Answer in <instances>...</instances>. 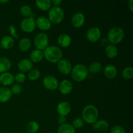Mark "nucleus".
Instances as JSON below:
<instances>
[{
    "label": "nucleus",
    "mask_w": 133,
    "mask_h": 133,
    "mask_svg": "<svg viewBox=\"0 0 133 133\" xmlns=\"http://www.w3.org/2000/svg\"><path fill=\"white\" fill-rule=\"evenodd\" d=\"M44 58L51 63H58L62 58V51L56 45H49L44 51Z\"/></svg>",
    "instance_id": "f257e3e1"
},
{
    "label": "nucleus",
    "mask_w": 133,
    "mask_h": 133,
    "mask_svg": "<svg viewBox=\"0 0 133 133\" xmlns=\"http://www.w3.org/2000/svg\"><path fill=\"white\" fill-rule=\"evenodd\" d=\"M81 115L84 122L88 124H94L98 119V109L94 105H88L83 108Z\"/></svg>",
    "instance_id": "f03ea898"
},
{
    "label": "nucleus",
    "mask_w": 133,
    "mask_h": 133,
    "mask_svg": "<svg viewBox=\"0 0 133 133\" xmlns=\"http://www.w3.org/2000/svg\"><path fill=\"white\" fill-rule=\"evenodd\" d=\"M71 74V77L75 81L81 82L88 77L89 71L88 67L86 65L78 64L72 67Z\"/></svg>",
    "instance_id": "7ed1b4c3"
},
{
    "label": "nucleus",
    "mask_w": 133,
    "mask_h": 133,
    "mask_svg": "<svg viewBox=\"0 0 133 133\" xmlns=\"http://www.w3.org/2000/svg\"><path fill=\"white\" fill-rule=\"evenodd\" d=\"M125 36L124 31L120 27L115 26L110 29L107 33V40L110 44H118L122 42Z\"/></svg>",
    "instance_id": "20e7f679"
},
{
    "label": "nucleus",
    "mask_w": 133,
    "mask_h": 133,
    "mask_svg": "<svg viewBox=\"0 0 133 133\" xmlns=\"http://www.w3.org/2000/svg\"><path fill=\"white\" fill-rule=\"evenodd\" d=\"M48 18L51 23L54 24L61 23L64 18V12L61 6H51L48 10Z\"/></svg>",
    "instance_id": "39448f33"
},
{
    "label": "nucleus",
    "mask_w": 133,
    "mask_h": 133,
    "mask_svg": "<svg viewBox=\"0 0 133 133\" xmlns=\"http://www.w3.org/2000/svg\"><path fill=\"white\" fill-rule=\"evenodd\" d=\"M49 39L45 32H40L37 34L34 38V44L36 49L44 51L49 46Z\"/></svg>",
    "instance_id": "423d86ee"
},
{
    "label": "nucleus",
    "mask_w": 133,
    "mask_h": 133,
    "mask_svg": "<svg viewBox=\"0 0 133 133\" xmlns=\"http://www.w3.org/2000/svg\"><path fill=\"white\" fill-rule=\"evenodd\" d=\"M20 28L23 32L26 33H31L33 32L36 28L35 19L34 18H25L20 23Z\"/></svg>",
    "instance_id": "0eeeda50"
},
{
    "label": "nucleus",
    "mask_w": 133,
    "mask_h": 133,
    "mask_svg": "<svg viewBox=\"0 0 133 133\" xmlns=\"http://www.w3.org/2000/svg\"><path fill=\"white\" fill-rule=\"evenodd\" d=\"M42 83L45 88H46L48 90L53 91L58 88L59 83L55 77L53 75H48L44 78Z\"/></svg>",
    "instance_id": "6e6552de"
},
{
    "label": "nucleus",
    "mask_w": 133,
    "mask_h": 133,
    "mask_svg": "<svg viewBox=\"0 0 133 133\" xmlns=\"http://www.w3.org/2000/svg\"><path fill=\"white\" fill-rule=\"evenodd\" d=\"M101 36V31L99 27H92L87 31V38L89 42L95 43L98 41Z\"/></svg>",
    "instance_id": "1a4fd4ad"
},
{
    "label": "nucleus",
    "mask_w": 133,
    "mask_h": 133,
    "mask_svg": "<svg viewBox=\"0 0 133 133\" xmlns=\"http://www.w3.org/2000/svg\"><path fill=\"white\" fill-rule=\"evenodd\" d=\"M35 23H36V27L43 31H48L51 27V23L50 21L47 17L44 16L38 17L35 20Z\"/></svg>",
    "instance_id": "9d476101"
},
{
    "label": "nucleus",
    "mask_w": 133,
    "mask_h": 133,
    "mask_svg": "<svg viewBox=\"0 0 133 133\" xmlns=\"http://www.w3.org/2000/svg\"><path fill=\"white\" fill-rule=\"evenodd\" d=\"M57 68L59 72L63 75H68L72 70V65L69 60L61 59L57 63Z\"/></svg>",
    "instance_id": "9b49d317"
},
{
    "label": "nucleus",
    "mask_w": 133,
    "mask_h": 133,
    "mask_svg": "<svg viewBox=\"0 0 133 133\" xmlns=\"http://www.w3.org/2000/svg\"><path fill=\"white\" fill-rule=\"evenodd\" d=\"M85 16L82 12H76L72 16L71 22L72 25L75 28H81L85 23Z\"/></svg>",
    "instance_id": "f8f14e48"
},
{
    "label": "nucleus",
    "mask_w": 133,
    "mask_h": 133,
    "mask_svg": "<svg viewBox=\"0 0 133 133\" xmlns=\"http://www.w3.org/2000/svg\"><path fill=\"white\" fill-rule=\"evenodd\" d=\"M73 88L74 86L72 83L68 79L62 80L61 83H58V89L59 92L63 95H67L71 93L73 90Z\"/></svg>",
    "instance_id": "ddd939ff"
},
{
    "label": "nucleus",
    "mask_w": 133,
    "mask_h": 133,
    "mask_svg": "<svg viewBox=\"0 0 133 133\" xmlns=\"http://www.w3.org/2000/svg\"><path fill=\"white\" fill-rule=\"evenodd\" d=\"M71 110V106L70 103L67 101H62L57 105V112L59 116L66 117L70 113Z\"/></svg>",
    "instance_id": "4468645a"
},
{
    "label": "nucleus",
    "mask_w": 133,
    "mask_h": 133,
    "mask_svg": "<svg viewBox=\"0 0 133 133\" xmlns=\"http://www.w3.org/2000/svg\"><path fill=\"white\" fill-rule=\"evenodd\" d=\"M14 82V76L10 72H5L0 74V83L3 87L12 85Z\"/></svg>",
    "instance_id": "2eb2a0df"
},
{
    "label": "nucleus",
    "mask_w": 133,
    "mask_h": 133,
    "mask_svg": "<svg viewBox=\"0 0 133 133\" xmlns=\"http://www.w3.org/2000/svg\"><path fill=\"white\" fill-rule=\"evenodd\" d=\"M103 74L107 79H114L118 75V70L114 65L107 64L103 68Z\"/></svg>",
    "instance_id": "dca6fc26"
},
{
    "label": "nucleus",
    "mask_w": 133,
    "mask_h": 133,
    "mask_svg": "<svg viewBox=\"0 0 133 133\" xmlns=\"http://www.w3.org/2000/svg\"><path fill=\"white\" fill-rule=\"evenodd\" d=\"M32 66L33 63L28 58H23L18 64V70L23 73L29 72L31 69H32Z\"/></svg>",
    "instance_id": "f3484780"
},
{
    "label": "nucleus",
    "mask_w": 133,
    "mask_h": 133,
    "mask_svg": "<svg viewBox=\"0 0 133 133\" xmlns=\"http://www.w3.org/2000/svg\"><path fill=\"white\" fill-rule=\"evenodd\" d=\"M72 39L69 35L66 33L61 34L57 38V42L61 48H66L70 46L71 44Z\"/></svg>",
    "instance_id": "a211bd4d"
},
{
    "label": "nucleus",
    "mask_w": 133,
    "mask_h": 133,
    "mask_svg": "<svg viewBox=\"0 0 133 133\" xmlns=\"http://www.w3.org/2000/svg\"><path fill=\"white\" fill-rule=\"evenodd\" d=\"M14 39L11 36L6 35L0 40V45L4 49H10L14 45Z\"/></svg>",
    "instance_id": "6ab92c4d"
},
{
    "label": "nucleus",
    "mask_w": 133,
    "mask_h": 133,
    "mask_svg": "<svg viewBox=\"0 0 133 133\" xmlns=\"http://www.w3.org/2000/svg\"><path fill=\"white\" fill-rule=\"evenodd\" d=\"M12 94L10 88L8 87H0V103H6L9 101L12 97Z\"/></svg>",
    "instance_id": "aec40b11"
},
{
    "label": "nucleus",
    "mask_w": 133,
    "mask_h": 133,
    "mask_svg": "<svg viewBox=\"0 0 133 133\" xmlns=\"http://www.w3.org/2000/svg\"><path fill=\"white\" fill-rule=\"evenodd\" d=\"M92 127L95 131H106L109 128V123L105 119H100L95 122L92 124Z\"/></svg>",
    "instance_id": "412c9836"
},
{
    "label": "nucleus",
    "mask_w": 133,
    "mask_h": 133,
    "mask_svg": "<svg viewBox=\"0 0 133 133\" xmlns=\"http://www.w3.org/2000/svg\"><path fill=\"white\" fill-rule=\"evenodd\" d=\"M105 52L108 58H114L118 56V49L116 45L110 44L105 47Z\"/></svg>",
    "instance_id": "4be33fe9"
},
{
    "label": "nucleus",
    "mask_w": 133,
    "mask_h": 133,
    "mask_svg": "<svg viewBox=\"0 0 133 133\" xmlns=\"http://www.w3.org/2000/svg\"><path fill=\"white\" fill-rule=\"evenodd\" d=\"M12 66L11 61L5 57H0V73L7 72Z\"/></svg>",
    "instance_id": "5701e85b"
},
{
    "label": "nucleus",
    "mask_w": 133,
    "mask_h": 133,
    "mask_svg": "<svg viewBox=\"0 0 133 133\" xmlns=\"http://www.w3.org/2000/svg\"><path fill=\"white\" fill-rule=\"evenodd\" d=\"M44 58V53L43 51L39 50V49H35L32 51L30 54V61L33 63H38L40 62V61H42Z\"/></svg>",
    "instance_id": "b1692460"
},
{
    "label": "nucleus",
    "mask_w": 133,
    "mask_h": 133,
    "mask_svg": "<svg viewBox=\"0 0 133 133\" xmlns=\"http://www.w3.org/2000/svg\"><path fill=\"white\" fill-rule=\"evenodd\" d=\"M36 6L42 11L49 10L52 6L50 0H36L35 1Z\"/></svg>",
    "instance_id": "393cba45"
},
{
    "label": "nucleus",
    "mask_w": 133,
    "mask_h": 133,
    "mask_svg": "<svg viewBox=\"0 0 133 133\" xmlns=\"http://www.w3.org/2000/svg\"><path fill=\"white\" fill-rule=\"evenodd\" d=\"M31 40L29 38L25 37L21 39L18 44L19 50L22 52H25L28 51L31 48Z\"/></svg>",
    "instance_id": "a878e982"
},
{
    "label": "nucleus",
    "mask_w": 133,
    "mask_h": 133,
    "mask_svg": "<svg viewBox=\"0 0 133 133\" xmlns=\"http://www.w3.org/2000/svg\"><path fill=\"white\" fill-rule=\"evenodd\" d=\"M76 130L70 123H64L60 125L57 129V133H75Z\"/></svg>",
    "instance_id": "bb28decb"
},
{
    "label": "nucleus",
    "mask_w": 133,
    "mask_h": 133,
    "mask_svg": "<svg viewBox=\"0 0 133 133\" xmlns=\"http://www.w3.org/2000/svg\"><path fill=\"white\" fill-rule=\"evenodd\" d=\"M102 64L99 62L95 61L90 64L89 67H88V71L92 74H97L101 72L102 70Z\"/></svg>",
    "instance_id": "cd10ccee"
},
{
    "label": "nucleus",
    "mask_w": 133,
    "mask_h": 133,
    "mask_svg": "<svg viewBox=\"0 0 133 133\" xmlns=\"http://www.w3.org/2000/svg\"><path fill=\"white\" fill-rule=\"evenodd\" d=\"M19 12H20L21 14L23 17H25V18H30V17H32V18H35V14H33L32 9L29 5H25L22 6L20 8V9H19Z\"/></svg>",
    "instance_id": "c85d7f7f"
},
{
    "label": "nucleus",
    "mask_w": 133,
    "mask_h": 133,
    "mask_svg": "<svg viewBox=\"0 0 133 133\" xmlns=\"http://www.w3.org/2000/svg\"><path fill=\"white\" fill-rule=\"evenodd\" d=\"M40 129V125L35 121L29 122L26 125V131L29 133H36Z\"/></svg>",
    "instance_id": "c756f323"
},
{
    "label": "nucleus",
    "mask_w": 133,
    "mask_h": 133,
    "mask_svg": "<svg viewBox=\"0 0 133 133\" xmlns=\"http://www.w3.org/2000/svg\"><path fill=\"white\" fill-rule=\"evenodd\" d=\"M40 71L38 69L32 68L27 73V77L30 81H36L40 78Z\"/></svg>",
    "instance_id": "7c9ffc66"
},
{
    "label": "nucleus",
    "mask_w": 133,
    "mask_h": 133,
    "mask_svg": "<svg viewBox=\"0 0 133 133\" xmlns=\"http://www.w3.org/2000/svg\"><path fill=\"white\" fill-rule=\"evenodd\" d=\"M122 77L126 80L131 79L133 77V68L131 66L125 68L122 72Z\"/></svg>",
    "instance_id": "2f4dec72"
},
{
    "label": "nucleus",
    "mask_w": 133,
    "mask_h": 133,
    "mask_svg": "<svg viewBox=\"0 0 133 133\" xmlns=\"http://www.w3.org/2000/svg\"><path fill=\"white\" fill-rule=\"evenodd\" d=\"M84 121L81 118H76L73 120L71 125L74 127L75 129H78L82 128L84 126Z\"/></svg>",
    "instance_id": "473e14b6"
},
{
    "label": "nucleus",
    "mask_w": 133,
    "mask_h": 133,
    "mask_svg": "<svg viewBox=\"0 0 133 133\" xmlns=\"http://www.w3.org/2000/svg\"><path fill=\"white\" fill-rule=\"evenodd\" d=\"M10 90L12 94L18 95L22 92V87L19 84H14L12 86Z\"/></svg>",
    "instance_id": "72a5a7b5"
},
{
    "label": "nucleus",
    "mask_w": 133,
    "mask_h": 133,
    "mask_svg": "<svg viewBox=\"0 0 133 133\" xmlns=\"http://www.w3.org/2000/svg\"><path fill=\"white\" fill-rule=\"evenodd\" d=\"M26 80V75L23 73H18L14 76V81L18 83H22Z\"/></svg>",
    "instance_id": "f704fd0d"
},
{
    "label": "nucleus",
    "mask_w": 133,
    "mask_h": 133,
    "mask_svg": "<svg viewBox=\"0 0 133 133\" xmlns=\"http://www.w3.org/2000/svg\"><path fill=\"white\" fill-rule=\"evenodd\" d=\"M110 133H126L125 130L121 125H114L110 129Z\"/></svg>",
    "instance_id": "c9c22d12"
},
{
    "label": "nucleus",
    "mask_w": 133,
    "mask_h": 133,
    "mask_svg": "<svg viewBox=\"0 0 133 133\" xmlns=\"http://www.w3.org/2000/svg\"><path fill=\"white\" fill-rule=\"evenodd\" d=\"M9 29H10V32H11V35H12V37L14 38V37H16L17 38V36H18V35L16 34V30H15V27H14V25H10V27H9Z\"/></svg>",
    "instance_id": "e433bc0d"
},
{
    "label": "nucleus",
    "mask_w": 133,
    "mask_h": 133,
    "mask_svg": "<svg viewBox=\"0 0 133 133\" xmlns=\"http://www.w3.org/2000/svg\"><path fill=\"white\" fill-rule=\"evenodd\" d=\"M51 2L52 5L54 6H59V5L62 3V0H52L51 1Z\"/></svg>",
    "instance_id": "4c0bfd02"
},
{
    "label": "nucleus",
    "mask_w": 133,
    "mask_h": 133,
    "mask_svg": "<svg viewBox=\"0 0 133 133\" xmlns=\"http://www.w3.org/2000/svg\"><path fill=\"white\" fill-rule=\"evenodd\" d=\"M66 117L65 116H59V118H58V123L61 125L64 124V123H66Z\"/></svg>",
    "instance_id": "58836bf2"
},
{
    "label": "nucleus",
    "mask_w": 133,
    "mask_h": 133,
    "mask_svg": "<svg viewBox=\"0 0 133 133\" xmlns=\"http://www.w3.org/2000/svg\"><path fill=\"white\" fill-rule=\"evenodd\" d=\"M128 6H129V10H131V12L133 11V1L132 0H130L128 3Z\"/></svg>",
    "instance_id": "ea45409f"
},
{
    "label": "nucleus",
    "mask_w": 133,
    "mask_h": 133,
    "mask_svg": "<svg viewBox=\"0 0 133 133\" xmlns=\"http://www.w3.org/2000/svg\"><path fill=\"white\" fill-rule=\"evenodd\" d=\"M9 2V0H0V3L2 4H5V3H7Z\"/></svg>",
    "instance_id": "a19ab883"
}]
</instances>
